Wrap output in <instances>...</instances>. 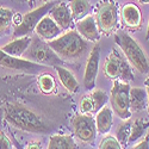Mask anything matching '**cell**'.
<instances>
[{"label":"cell","mask_w":149,"mask_h":149,"mask_svg":"<svg viewBox=\"0 0 149 149\" xmlns=\"http://www.w3.org/2000/svg\"><path fill=\"white\" fill-rule=\"evenodd\" d=\"M56 4V1H48L41 6H38L37 8L31 10L30 12L25 13L22 17V22L18 24V25L15 28L13 31V38H17V37H23V36H30L32 31H35L37 24L38 22L49 13L54 5Z\"/></svg>","instance_id":"cell-7"},{"label":"cell","mask_w":149,"mask_h":149,"mask_svg":"<svg viewBox=\"0 0 149 149\" xmlns=\"http://www.w3.org/2000/svg\"><path fill=\"white\" fill-rule=\"evenodd\" d=\"M130 85L120 80H113L109 100L111 103V109L115 113L123 120L129 119L132 115L130 111Z\"/></svg>","instance_id":"cell-5"},{"label":"cell","mask_w":149,"mask_h":149,"mask_svg":"<svg viewBox=\"0 0 149 149\" xmlns=\"http://www.w3.org/2000/svg\"><path fill=\"white\" fill-rule=\"evenodd\" d=\"M149 128V122L146 118L135 119L131 125V132L129 137V143H134L147 135V130Z\"/></svg>","instance_id":"cell-22"},{"label":"cell","mask_w":149,"mask_h":149,"mask_svg":"<svg viewBox=\"0 0 149 149\" xmlns=\"http://www.w3.org/2000/svg\"><path fill=\"white\" fill-rule=\"evenodd\" d=\"M94 120H95L97 132L102 134V135L107 134L111 130V128H112V122H113L112 109L107 105H105L104 107H102L97 112V117Z\"/></svg>","instance_id":"cell-17"},{"label":"cell","mask_w":149,"mask_h":149,"mask_svg":"<svg viewBox=\"0 0 149 149\" xmlns=\"http://www.w3.org/2000/svg\"><path fill=\"white\" fill-rule=\"evenodd\" d=\"M123 58L124 57L116 50V49H112V50H111V53L109 54L105 63H104V73L109 79H112V80L119 79L120 66H122Z\"/></svg>","instance_id":"cell-15"},{"label":"cell","mask_w":149,"mask_h":149,"mask_svg":"<svg viewBox=\"0 0 149 149\" xmlns=\"http://www.w3.org/2000/svg\"><path fill=\"white\" fill-rule=\"evenodd\" d=\"M131 125L132 122L125 119L124 122H122L118 128H117V132H116V139L117 141L120 143V146L123 148H125L129 143V137H130V132H131Z\"/></svg>","instance_id":"cell-24"},{"label":"cell","mask_w":149,"mask_h":149,"mask_svg":"<svg viewBox=\"0 0 149 149\" xmlns=\"http://www.w3.org/2000/svg\"><path fill=\"white\" fill-rule=\"evenodd\" d=\"M37 84H38V87H40L41 92L44 93V94H52V93L55 92L56 82H55V79H54V77L52 75V74L42 73L38 77Z\"/></svg>","instance_id":"cell-23"},{"label":"cell","mask_w":149,"mask_h":149,"mask_svg":"<svg viewBox=\"0 0 149 149\" xmlns=\"http://www.w3.org/2000/svg\"><path fill=\"white\" fill-rule=\"evenodd\" d=\"M120 18L124 26L131 30H139L142 24V13L137 5L132 3L125 4L120 10Z\"/></svg>","instance_id":"cell-13"},{"label":"cell","mask_w":149,"mask_h":149,"mask_svg":"<svg viewBox=\"0 0 149 149\" xmlns=\"http://www.w3.org/2000/svg\"><path fill=\"white\" fill-rule=\"evenodd\" d=\"M55 69H56L58 80L62 84V86H63L68 92L77 93L79 91V82L75 79V77H74V74L62 66H56Z\"/></svg>","instance_id":"cell-19"},{"label":"cell","mask_w":149,"mask_h":149,"mask_svg":"<svg viewBox=\"0 0 149 149\" xmlns=\"http://www.w3.org/2000/svg\"><path fill=\"white\" fill-rule=\"evenodd\" d=\"M68 6L72 11L73 19L79 20L87 16L91 11L90 0H68Z\"/></svg>","instance_id":"cell-21"},{"label":"cell","mask_w":149,"mask_h":149,"mask_svg":"<svg viewBox=\"0 0 149 149\" xmlns=\"http://www.w3.org/2000/svg\"><path fill=\"white\" fill-rule=\"evenodd\" d=\"M139 1H140L141 4H146V5L149 4V0H139Z\"/></svg>","instance_id":"cell-35"},{"label":"cell","mask_w":149,"mask_h":149,"mask_svg":"<svg viewBox=\"0 0 149 149\" xmlns=\"http://www.w3.org/2000/svg\"><path fill=\"white\" fill-rule=\"evenodd\" d=\"M93 102L90 95H86L81 99V103H80V111L81 113H92L93 112Z\"/></svg>","instance_id":"cell-29"},{"label":"cell","mask_w":149,"mask_h":149,"mask_svg":"<svg viewBox=\"0 0 149 149\" xmlns=\"http://www.w3.org/2000/svg\"><path fill=\"white\" fill-rule=\"evenodd\" d=\"M72 128L77 139L84 143H91L97 137L95 120L90 113H79L72 119Z\"/></svg>","instance_id":"cell-8"},{"label":"cell","mask_w":149,"mask_h":149,"mask_svg":"<svg viewBox=\"0 0 149 149\" xmlns=\"http://www.w3.org/2000/svg\"><path fill=\"white\" fill-rule=\"evenodd\" d=\"M95 23L103 35L113 33L118 26V7L113 0H102L97 5Z\"/></svg>","instance_id":"cell-4"},{"label":"cell","mask_w":149,"mask_h":149,"mask_svg":"<svg viewBox=\"0 0 149 149\" xmlns=\"http://www.w3.org/2000/svg\"><path fill=\"white\" fill-rule=\"evenodd\" d=\"M30 1H31V3H32V1H33V0H30Z\"/></svg>","instance_id":"cell-36"},{"label":"cell","mask_w":149,"mask_h":149,"mask_svg":"<svg viewBox=\"0 0 149 149\" xmlns=\"http://www.w3.org/2000/svg\"><path fill=\"white\" fill-rule=\"evenodd\" d=\"M75 30L86 41L98 42L99 40H100V32H99V29L97 26L95 19H94V17H92L90 15L77 20Z\"/></svg>","instance_id":"cell-11"},{"label":"cell","mask_w":149,"mask_h":149,"mask_svg":"<svg viewBox=\"0 0 149 149\" xmlns=\"http://www.w3.org/2000/svg\"><path fill=\"white\" fill-rule=\"evenodd\" d=\"M0 66L8 68V69L23 72L26 74H38L42 72V69L44 67V66L36 63V62L30 61L28 58L11 56V55L6 54L5 52H3L1 48H0Z\"/></svg>","instance_id":"cell-9"},{"label":"cell","mask_w":149,"mask_h":149,"mask_svg":"<svg viewBox=\"0 0 149 149\" xmlns=\"http://www.w3.org/2000/svg\"><path fill=\"white\" fill-rule=\"evenodd\" d=\"M130 111L140 112L148 105V95L144 87H130Z\"/></svg>","instance_id":"cell-18"},{"label":"cell","mask_w":149,"mask_h":149,"mask_svg":"<svg viewBox=\"0 0 149 149\" xmlns=\"http://www.w3.org/2000/svg\"><path fill=\"white\" fill-rule=\"evenodd\" d=\"M5 119L12 127L32 134H47L48 125L36 112L23 104L11 103L5 109Z\"/></svg>","instance_id":"cell-1"},{"label":"cell","mask_w":149,"mask_h":149,"mask_svg":"<svg viewBox=\"0 0 149 149\" xmlns=\"http://www.w3.org/2000/svg\"><path fill=\"white\" fill-rule=\"evenodd\" d=\"M47 149H78L75 141L70 135H52Z\"/></svg>","instance_id":"cell-20"},{"label":"cell","mask_w":149,"mask_h":149,"mask_svg":"<svg viewBox=\"0 0 149 149\" xmlns=\"http://www.w3.org/2000/svg\"><path fill=\"white\" fill-rule=\"evenodd\" d=\"M15 12L7 7H0V37H1L13 23Z\"/></svg>","instance_id":"cell-25"},{"label":"cell","mask_w":149,"mask_h":149,"mask_svg":"<svg viewBox=\"0 0 149 149\" xmlns=\"http://www.w3.org/2000/svg\"><path fill=\"white\" fill-rule=\"evenodd\" d=\"M47 43L60 58L67 61L80 58L88 48L87 41L82 38L77 30H68Z\"/></svg>","instance_id":"cell-2"},{"label":"cell","mask_w":149,"mask_h":149,"mask_svg":"<svg viewBox=\"0 0 149 149\" xmlns=\"http://www.w3.org/2000/svg\"><path fill=\"white\" fill-rule=\"evenodd\" d=\"M132 149H149V136L146 135L143 137V140L140 143L136 144Z\"/></svg>","instance_id":"cell-31"},{"label":"cell","mask_w":149,"mask_h":149,"mask_svg":"<svg viewBox=\"0 0 149 149\" xmlns=\"http://www.w3.org/2000/svg\"><path fill=\"white\" fill-rule=\"evenodd\" d=\"M146 40L149 41V22H148V28H147V33H146Z\"/></svg>","instance_id":"cell-34"},{"label":"cell","mask_w":149,"mask_h":149,"mask_svg":"<svg viewBox=\"0 0 149 149\" xmlns=\"http://www.w3.org/2000/svg\"><path fill=\"white\" fill-rule=\"evenodd\" d=\"M144 88H146L147 95H148V105H147V107L149 109V78H147L146 81H144Z\"/></svg>","instance_id":"cell-33"},{"label":"cell","mask_w":149,"mask_h":149,"mask_svg":"<svg viewBox=\"0 0 149 149\" xmlns=\"http://www.w3.org/2000/svg\"><path fill=\"white\" fill-rule=\"evenodd\" d=\"M99 58H100V47L99 44H95L88 55L84 73V86L87 91L95 87V80L99 70Z\"/></svg>","instance_id":"cell-10"},{"label":"cell","mask_w":149,"mask_h":149,"mask_svg":"<svg viewBox=\"0 0 149 149\" xmlns=\"http://www.w3.org/2000/svg\"><path fill=\"white\" fill-rule=\"evenodd\" d=\"M99 149H123V147L113 136H105L99 143Z\"/></svg>","instance_id":"cell-28"},{"label":"cell","mask_w":149,"mask_h":149,"mask_svg":"<svg viewBox=\"0 0 149 149\" xmlns=\"http://www.w3.org/2000/svg\"><path fill=\"white\" fill-rule=\"evenodd\" d=\"M132 66L129 63V61L127 58H123L122 61V66H120V74H119V79L120 81L124 82H129L130 80L134 79V72H132Z\"/></svg>","instance_id":"cell-27"},{"label":"cell","mask_w":149,"mask_h":149,"mask_svg":"<svg viewBox=\"0 0 149 149\" xmlns=\"http://www.w3.org/2000/svg\"><path fill=\"white\" fill-rule=\"evenodd\" d=\"M49 16H50L54 22L62 29V30H67L70 28L72 23H73V16H72V11L68 6L67 3L60 1L54 5V7L49 11Z\"/></svg>","instance_id":"cell-14"},{"label":"cell","mask_w":149,"mask_h":149,"mask_svg":"<svg viewBox=\"0 0 149 149\" xmlns=\"http://www.w3.org/2000/svg\"><path fill=\"white\" fill-rule=\"evenodd\" d=\"M90 97H91L92 102H93V106H94L93 112L94 113H97L98 111L102 107H104L109 102V95L106 94V92L103 91V90H99V88L93 90L92 93L90 94Z\"/></svg>","instance_id":"cell-26"},{"label":"cell","mask_w":149,"mask_h":149,"mask_svg":"<svg viewBox=\"0 0 149 149\" xmlns=\"http://www.w3.org/2000/svg\"><path fill=\"white\" fill-rule=\"evenodd\" d=\"M35 32L41 40L49 42L58 37L62 33V29L54 22V19L50 16L47 15L38 22L35 29Z\"/></svg>","instance_id":"cell-12"},{"label":"cell","mask_w":149,"mask_h":149,"mask_svg":"<svg viewBox=\"0 0 149 149\" xmlns=\"http://www.w3.org/2000/svg\"><path fill=\"white\" fill-rule=\"evenodd\" d=\"M0 149H12V143L7 136L0 131Z\"/></svg>","instance_id":"cell-30"},{"label":"cell","mask_w":149,"mask_h":149,"mask_svg":"<svg viewBox=\"0 0 149 149\" xmlns=\"http://www.w3.org/2000/svg\"><path fill=\"white\" fill-rule=\"evenodd\" d=\"M24 55H25V57H28V60L33 61L42 66L56 67L63 63V60L60 58L57 54L49 47V44L41 38H33Z\"/></svg>","instance_id":"cell-6"},{"label":"cell","mask_w":149,"mask_h":149,"mask_svg":"<svg viewBox=\"0 0 149 149\" xmlns=\"http://www.w3.org/2000/svg\"><path fill=\"white\" fill-rule=\"evenodd\" d=\"M44 1H48V0H44Z\"/></svg>","instance_id":"cell-37"},{"label":"cell","mask_w":149,"mask_h":149,"mask_svg":"<svg viewBox=\"0 0 149 149\" xmlns=\"http://www.w3.org/2000/svg\"><path fill=\"white\" fill-rule=\"evenodd\" d=\"M115 41L122 49L129 63L135 69H137L142 74H147L149 72V60L135 38H132L127 32H118L115 35Z\"/></svg>","instance_id":"cell-3"},{"label":"cell","mask_w":149,"mask_h":149,"mask_svg":"<svg viewBox=\"0 0 149 149\" xmlns=\"http://www.w3.org/2000/svg\"><path fill=\"white\" fill-rule=\"evenodd\" d=\"M25 149H42V146H41L40 141H31L28 143Z\"/></svg>","instance_id":"cell-32"},{"label":"cell","mask_w":149,"mask_h":149,"mask_svg":"<svg viewBox=\"0 0 149 149\" xmlns=\"http://www.w3.org/2000/svg\"><path fill=\"white\" fill-rule=\"evenodd\" d=\"M32 38L30 36H23V37H17V38L12 40L11 42H8L7 44H5L1 50L5 52L6 54L11 55V56H16V57H20L25 54V52L28 50L29 45L31 44Z\"/></svg>","instance_id":"cell-16"}]
</instances>
